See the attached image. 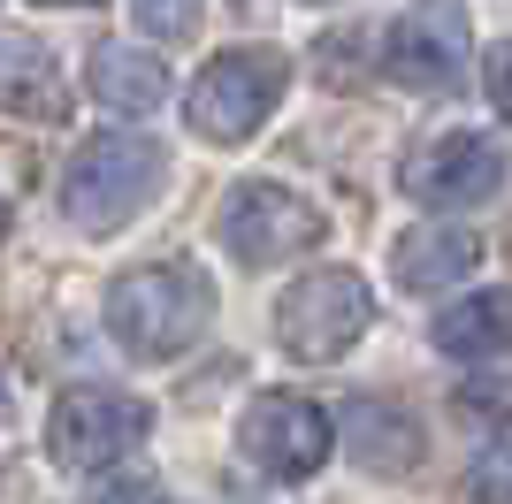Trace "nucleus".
Masks as SVG:
<instances>
[{
  "instance_id": "obj_17",
  "label": "nucleus",
  "mask_w": 512,
  "mask_h": 504,
  "mask_svg": "<svg viewBox=\"0 0 512 504\" xmlns=\"http://www.w3.org/2000/svg\"><path fill=\"white\" fill-rule=\"evenodd\" d=\"M482 84H490V107L512 123V39L490 46V62H482Z\"/></svg>"
},
{
  "instance_id": "obj_14",
  "label": "nucleus",
  "mask_w": 512,
  "mask_h": 504,
  "mask_svg": "<svg viewBox=\"0 0 512 504\" xmlns=\"http://www.w3.org/2000/svg\"><path fill=\"white\" fill-rule=\"evenodd\" d=\"M85 84H92V100L115 107V115H153V107H169V69L153 62V54H138V46H115V39L85 62Z\"/></svg>"
},
{
  "instance_id": "obj_9",
  "label": "nucleus",
  "mask_w": 512,
  "mask_h": 504,
  "mask_svg": "<svg viewBox=\"0 0 512 504\" xmlns=\"http://www.w3.org/2000/svg\"><path fill=\"white\" fill-rule=\"evenodd\" d=\"M497 184H505V146H497L490 130H444V138H428L406 161V191L436 214L482 207Z\"/></svg>"
},
{
  "instance_id": "obj_21",
  "label": "nucleus",
  "mask_w": 512,
  "mask_h": 504,
  "mask_svg": "<svg viewBox=\"0 0 512 504\" xmlns=\"http://www.w3.org/2000/svg\"><path fill=\"white\" fill-rule=\"evenodd\" d=\"M306 8H329V0H306Z\"/></svg>"
},
{
  "instance_id": "obj_5",
  "label": "nucleus",
  "mask_w": 512,
  "mask_h": 504,
  "mask_svg": "<svg viewBox=\"0 0 512 504\" xmlns=\"http://www.w3.org/2000/svg\"><path fill=\"white\" fill-rule=\"evenodd\" d=\"M153 428V405L130 398V390H100V382H77L54 398V420H46V443H54V466L62 474H107L123 466Z\"/></svg>"
},
{
  "instance_id": "obj_1",
  "label": "nucleus",
  "mask_w": 512,
  "mask_h": 504,
  "mask_svg": "<svg viewBox=\"0 0 512 504\" xmlns=\"http://www.w3.org/2000/svg\"><path fill=\"white\" fill-rule=\"evenodd\" d=\"M161 184H169V153L153 146L146 130H100V138H85L62 161L54 207L85 237H107V230H123V222H138L161 199Z\"/></svg>"
},
{
  "instance_id": "obj_6",
  "label": "nucleus",
  "mask_w": 512,
  "mask_h": 504,
  "mask_svg": "<svg viewBox=\"0 0 512 504\" xmlns=\"http://www.w3.org/2000/svg\"><path fill=\"white\" fill-rule=\"evenodd\" d=\"M321 207L314 199H299L291 184H268V176H253V184H237L230 199H222V245H230V260H245V268H283V260H299V252L321 245Z\"/></svg>"
},
{
  "instance_id": "obj_12",
  "label": "nucleus",
  "mask_w": 512,
  "mask_h": 504,
  "mask_svg": "<svg viewBox=\"0 0 512 504\" xmlns=\"http://www.w3.org/2000/svg\"><path fill=\"white\" fill-rule=\"evenodd\" d=\"M344 436H352V459H360L367 474H413V466H421V420H413L406 405H390V398H352Z\"/></svg>"
},
{
  "instance_id": "obj_16",
  "label": "nucleus",
  "mask_w": 512,
  "mask_h": 504,
  "mask_svg": "<svg viewBox=\"0 0 512 504\" xmlns=\"http://www.w3.org/2000/svg\"><path fill=\"white\" fill-rule=\"evenodd\" d=\"M130 16L146 39H192L199 16H207V0H130Z\"/></svg>"
},
{
  "instance_id": "obj_11",
  "label": "nucleus",
  "mask_w": 512,
  "mask_h": 504,
  "mask_svg": "<svg viewBox=\"0 0 512 504\" xmlns=\"http://www.w3.org/2000/svg\"><path fill=\"white\" fill-rule=\"evenodd\" d=\"M474 260H482V245H474L459 222H421V230L398 237V252H390V275H398V291L436 298V291H451V283H467Z\"/></svg>"
},
{
  "instance_id": "obj_15",
  "label": "nucleus",
  "mask_w": 512,
  "mask_h": 504,
  "mask_svg": "<svg viewBox=\"0 0 512 504\" xmlns=\"http://www.w3.org/2000/svg\"><path fill=\"white\" fill-rule=\"evenodd\" d=\"M474 504H512V428H497V443H482V459L467 474Z\"/></svg>"
},
{
  "instance_id": "obj_19",
  "label": "nucleus",
  "mask_w": 512,
  "mask_h": 504,
  "mask_svg": "<svg viewBox=\"0 0 512 504\" xmlns=\"http://www.w3.org/2000/svg\"><path fill=\"white\" fill-rule=\"evenodd\" d=\"M39 8H92V0H39Z\"/></svg>"
},
{
  "instance_id": "obj_8",
  "label": "nucleus",
  "mask_w": 512,
  "mask_h": 504,
  "mask_svg": "<svg viewBox=\"0 0 512 504\" xmlns=\"http://www.w3.org/2000/svg\"><path fill=\"white\" fill-rule=\"evenodd\" d=\"M383 69L413 92H451L467 77V0H413L383 39Z\"/></svg>"
},
{
  "instance_id": "obj_7",
  "label": "nucleus",
  "mask_w": 512,
  "mask_h": 504,
  "mask_svg": "<svg viewBox=\"0 0 512 504\" xmlns=\"http://www.w3.org/2000/svg\"><path fill=\"white\" fill-rule=\"evenodd\" d=\"M329 443H337L329 413H321L314 398H291V390L253 398L245 420H237V451H245V466L268 474V482H314L321 466H329Z\"/></svg>"
},
{
  "instance_id": "obj_13",
  "label": "nucleus",
  "mask_w": 512,
  "mask_h": 504,
  "mask_svg": "<svg viewBox=\"0 0 512 504\" xmlns=\"http://www.w3.org/2000/svg\"><path fill=\"white\" fill-rule=\"evenodd\" d=\"M444 359H505L512 352V291H467L436 314Z\"/></svg>"
},
{
  "instance_id": "obj_20",
  "label": "nucleus",
  "mask_w": 512,
  "mask_h": 504,
  "mask_svg": "<svg viewBox=\"0 0 512 504\" xmlns=\"http://www.w3.org/2000/svg\"><path fill=\"white\" fill-rule=\"evenodd\" d=\"M0 237H8V199H0Z\"/></svg>"
},
{
  "instance_id": "obj_3",
  "label": "nucleus",
  "mask_w": 512,
  "mask_h": 504,
  "mask_svg": "<svg viewBox=\"0 0 512 504\" xmlns=\"http://www.w3.org/2000/svg\"><path fill=\"white\" fill-rule=\"evenodd\" d=\"M283 84H291V62H283L276 46H230V54H214V62L184 84V115H192V130L214 138V146H245V138L276 115Z\"/></svg>"
},
{
  "instance_id": "obj_18",
  "label": "nucleus",
  "mask_w": 512,
  "mask_h": 504,
  "mask_svg": "<svg viewBox=\"0 0 512 504\" xmlns=\"http://www.w3.org/2000/svg\"><path fill=\"white\" fill-rule=\"evenodd\" d=\"M92 504H161V489H153V482H107Z\"/></svg>"
},
{
  "instance_id": "obj_10",
  "label": "nucleus",
  "mask_w": 512,
  "mask_h": 504,
  "mask_svg": "<svg viewBox=\"0 0 512 504\" xmlns=\"http://www.w3.org/2000/svg\"><path fill=\"white\" fill-rule=\"evenodd\" d=\"M62 107H69V77L54 62V46L23 39V31H0V115L54 123Z\"/></svg>"
},
{
  "instance_id": "obj_2",
  "label": "nucleus",
  "mask_w": 512,
  "mask_h": 504,
  "mask_svg": "<svg viewBox=\"0 0 512 504\" xmlns=\"http://www.w3.org/2000/svg\"><path fill=\"white\" fill-rule=\"evenodd\" d=\"M107 329L130 359H184L199 336L214 329V283L192 268V260H146L107 283Z\"/></svg>"
},
{
  "instance_id": "obj_4",
  "label": "nucleus",
  "mask_w": 512,
  "mask_h": 504,
  "mask_svg": "<svg viewBox=\"0 0 512 504\" xmlns=\"http://www.w3.org/2000/svg\"><path fill=\"white\" fill-rule=\"evenodd\" d=\"M375 321V298H367L360 268H306L291 291L276 298V344L306 367H329L367 336Z\"/></svg>"
}]
</instances>
